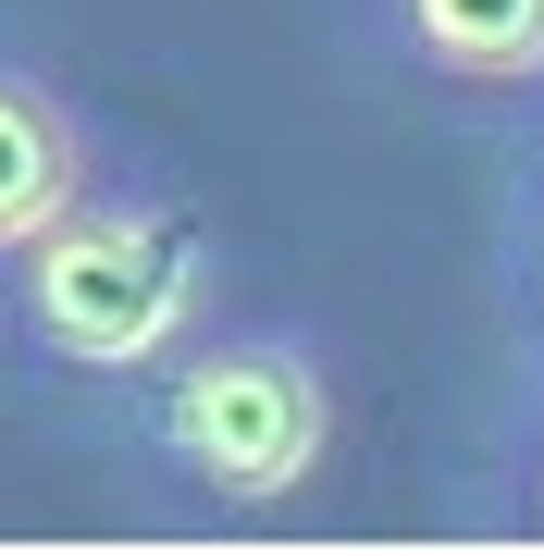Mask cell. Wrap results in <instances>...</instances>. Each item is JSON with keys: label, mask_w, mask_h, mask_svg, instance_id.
Listing matches in <instances>:
<instances>
[{"label": "cell", "mask_w": 544, "mask_h": 556, "mask_svg": "<svg viewBox=\"0 0 544 556\" xmlns=\"http://www.w3.org/2000/svg\"><path fill=\"white\" fill-rule=\"evenodd\" d=\"M532 495H544V457H532Z\"/></svg>", "instance_id": "obj_6"}, {"label": "cell", "mask_w": 544, "mask_h": 556, "mask_svg": "<svg viewBox=\"0 0 544 556\" xmlns=\"http://www.w3.org/2000/svg\"><path fill=\"white\" fill-rule=\"evenodd\" d=\"M383 38L433 87H532L544 75V0H383Z\"/></svg>", "instance_id": "obj_4"}, {"label": "cell", "mask_w": 544, "mask_h": 556, "mask_svg": "<svg viewBox=\"0 0 544 556\" xmlns=\"http://www.w3.org/2000/svg\"><path fill=\"white\" fill-rule=\"evenodd\" d=\"M0 273H13L0 309H13L25 358H50V371H75V383L162 371V358L199 334V309H211V236L174 199H100V186H87L38 248H13Z\"/></svg>", "instance_id": "obj_1"}, {"label": "cell", "mask_w": 544, "mask_h": 556, "mask_svg": "<svg viewBox=\"0 0 544 556\" xmlns=\"http://www.w3.org/2000/svg\"><path fill=\"white\" fill-rule=\"evenodd\" d=\"M87 186H100V137H87V112L62 100L50 75L0 62V260L38 248Z\"/></svg>", "instance_id": "obj_3"}, {"label": "cell", "mask_w": 544, "mask_h": 556, "mask_svg": "<svg viewBox=\"0 0 544 556\" xmlns=\"http://www.w3.org/2000/svg\"><path fill=\"white\" fill-rule=\"evenodd\" d=\"M149 445L211 507H284L334 445L322 358L298 334H211V346L186 334L162 358V396H149Z\"/></svg>", "instance_id": "obj_2"}, {"label": "cell", "mask_w": 544, "mask_h": 556, "mask_svg": "<svg viewBox=\"0 0 544 556\" xmlns=\"http://www.w3.org/2000/svg\"><path fill=\"white\" fill-rule=\"evenodd\" d=\"M532 298H544V248H532Z\"/></svg>", "instance_id": "obj_5"}]
</instances>
